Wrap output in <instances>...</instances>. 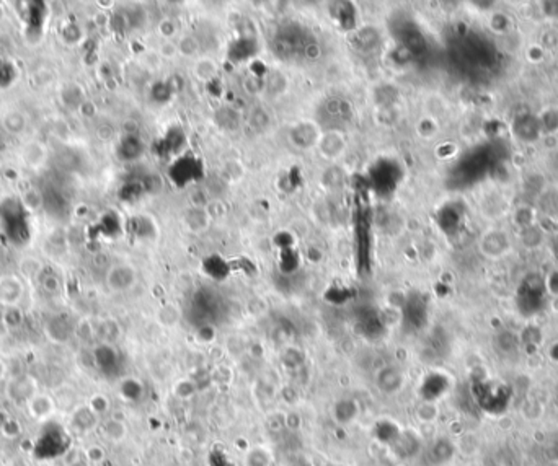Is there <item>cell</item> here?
<instances>
[{"instance_id": "6", "label": "cell", "mask_w": 558, "mask_h": 466, "mask_svg": "<svg viewBox=\"0 0 558 466\" xmlns=\"http://www.w3.org/2000/svg\"><path fill=\"white\" fill-rule=\"evenodd\" d=\"M447 388H449V380H447L444 375L431 374L430 376H426L423 384H421L420 391L421 396H423L426 401H436L439 400L441 396L446 395Z\"/></svg>"}, {"instance_id": "9", "label": "cell", "mask_w": 558, "mask_h": 466, "mask_svg": "<svg viewBox=\"0 0 558 466\" xmlns=\"http://www.w3.org/2000/svg\"><path fill=\"white\" fill-rule=\"evenodd\" d=\"M358 415V406L356 403L349 401V400H341L335 405V417L338 422L348 424L351 422L354 417Z\"/></svg>"}, {"instance_id": "2", "label": "cell", "mask_w": 558, "mask_h": 466, "mask_svg": "<svg viewBox=\"0 0 558 466\" xmlns=\"http://www.w3.org/2000/svg\"><path fill=\"white\" fill-rule=\"evenodd\" d=\"M40 393L38 381L31 375H18L13 376L7 385V396L8 400L17 405L18 407H27L28 403Z\"/></svg>"}, {"instance_id": "1", "label": "cell", "mask_w": 558, "mask_h": 466, "mask_svg": "<svg viewBox=\"0 0 558 466\" xmlns=\"http://www.w3.org/2000/svg\"><path fill=\"white\" fill-rule=\"evenodd\" d=\"M473 398L477 405L488 415H503L509 407L511 391L508 386L503 385L478 384L473 386Z\"/></svg>"}, {"instance_id": "10", "label": "cell", "mask_w": 558, "mask_h": 466, "mask_svg": "<svg viewBox=\"0 0 558 466\" xmlns=\"http://www.w3.org/2000/svg\"><path fill=\"white\" fill-rule=\"evenodd\" d=\"M5 375H7V365H5L2 359H0V381H4Z\"/></svg>"}, {"instance_id": "7", "label": "cell", "mask_w": 558, "mask_h": 466, "mask_svg": "<svg viewBox=\"0 0 558 466\" xmlns=\"http://www.w3.org/2000/svg\"><path fill=\"white\" fill-rule=\"evenodd\" d=\"M401 384H404V379H401L400 372L395 369H385L377 376V386L384 395H394V393H397Z\"/></svg>"}, {"instance_id": "4", "label": "cell", "mask_w": 558, "mask_h": 466, "mask_svg": "<svg viewBox=\"0 0 558 466\" xmlns=\"http://www.w3.org/2000/svg\"><path fill=\"white\" fill-rule=\"evenodd\" d=\"M56 401L53 396L46 395V393H38L33 400L28 403V406L25 410L28 411V415L35 419V421H49L51 416L56 412Z\"/></svg>"}, {"instance_id": "3", "label": "cell", "mask_w": 558, "mask_h": 466, "mask_svg": "<svg viewBox=\"0 0 558 466\" xmlns=\"http://www.w3.org/2000/svg\"><path fill=\"white\" fill-rule=\"evenodd\" d=\"M23 297V284L17 276L7 274L0 277V303L5 307H15Z\"/></svg>"}, {"instance_id": "8", "label": "cell", "mask_w": 558, "mask_h": 466, "mask_svg": "<svg viewBox=\"0 0 558 466\" xmlns=\"http://www.w3.org/2000/svg\"><path fill=\"white\" fill-rule=\"evenodd\" d=\"M97 422V412L92 410L90 406H80L72 412L71 424L74 427V431H79V434L87 432L88 429L93 427V424Z\"/></svg>"}, {"instance_id": "11", "label": "cell", "mask_w": 558, "mask_h": 466, "mask_svg": "<svg viewBox=\"0 0 558 466\" xmlns=\"http://www.w3.org/2000/svg\"><path fill=\"white\" fill-rule=\"evenodd\" d=\"M0 18H2V7H0Z\"/></svg>"}, {"instance_id": "5", "label": "cell", "mask_w": 558, "mask_h": 466, "mask_svg": "<svg viewBox=\"0 0 558 466\" xmlns=\"http://www.w3.org/2000/svg\"><path fill=\"white\" fill-rule=\"evenodd\" d=\"M107 282L109 286V289L114 292H124L128 290L129 287H133L135 282V272L129 266H114L111 271L108 272Z\"/></svg>"}]
</instances>
